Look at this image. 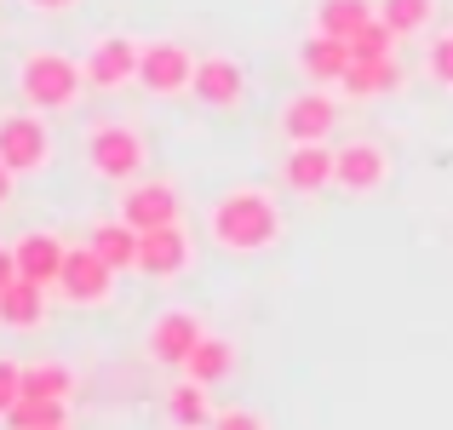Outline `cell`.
Instances as JSON below:
<instances>
[{
	"label": "cell",
	"instance_id": "1",
	"mask_svg": "<svg viewBox=\"0 0 453 430\" xmlns=\"http://www.w3.org/2000/svg\"><path fill=\"white\" fill-rule=\"evenodd\" d=\"M207 224H212V242L224 253H265L281 235V212L265 189H230V196H219Z\"/></svg>",
	"mask_w": 453,
	"mask_h": 430
},
{
	"label": "cell",
	"instance_id": "2",
	"mask_svg": "<svg viewBox=\"0 0 453 430\" xmlns=\"http://www.w3.org/2000/svg\"><path fill=\"white\" fill-rule=\"evenodd\" d=\"M18 92L29 110L41 115H58V110H75L81 92H87V69L75 64V58L52 52V46H41V52H29L18 64Z\"/></svg>",
	"mask_w": 453,
	"mask_h": 430
},
{
	"label": "cell",
	"instance_id": "3",
	"mask_svg": "<svg viewBox=\"0 0 453 430\" xmlns=\"http://www.w3.org/2000/svg\"><path fill=\"white\" fill-rule=\"evenodd\" d=\"M87 161H92V173L110 178V184H133V178L144 173V138L121 121H104V127L87 133Z\"/></svg>",
	"mask_w": 453,
	"mask_h": 430
},
{
	"label": "cell",
	"instance_id": "4",
	"mask_svg": "<svg viewBox=\"0 0 453 430\" xmlns=\"http://www.w3.org/2000/svg\"><path fill=\"white\" fill-rule=\"evenodd\" d=\"M138 58H144V46H138L133 35H104V41H92V52L81 58L87 87H98V92L133 87V81H138Z\"/></svg>",
	"mask_w": 453,
	"mask_h": 430
},
{
	"label": "cell",
	"instance_id": "5",
	"mask_svg": "<svg viewBox=\"0 0 453 430\" xmlns=\"http://www.w3.org/2000/svg\"><path fill=\"white\" fill-rule=\"evenodd\" d=\"M46 155H52V133H46L41 110L0 115V161H6L12 173H41Z\"/></svg>",
	"mask_w": 453,
	"mask_h": 430
},
{
	"label": "cell",
	"instance_id": "6",
	"mask_svg": "<svg viewBox=\"0 0 453 430\" xmlns=\"http://www.w3.org/2000/svg\"><path fill=\"white\" fill-rule=\"evenodd\" d=\"M138 81H144V92H155V98H178L196 81V58L178 41H150L144 58H138Z\"/></svg>",
	"mask_w": 453,
	"mask_h": 430
},
{
	"label": "cell",
	"instance_id": "7",
	"mask_svg": "<svg viewBox=\"0 0 453 430\" xmlns=\"http://www.w3.org/2000/svg\"><path fill=\"white\" fill-rule=\"evenodd\" d=\"M115 276H121V270H110L92 247H69L64 276H58V293H64L69 304H104V298L115 293Z\"/></svg>",
	"mask_w": 453,
	"mask_h": 430
},
{
	"label": "cell",
	"instance_id": "8",
	"mask_svg": "<svg viewBox=\"0 0 453 430\" xmlns=\"http://www.w3.org/2000/svg\"><path fill=\"white\" fill-rule=\"evenodd\" d=\"M115 219H127L138 235H144V230H166V224H178V189L173 184H155V178L127 184L121 189V212H115Z\"/></svg>",
	"mask_w": 453,
	"mask_h": 430
},
{
	"label": "cell",
	"instance_id": "9",
	"mask_svg": "<svg viewBox=\"0 0 453 430\" xmlns=\"http://www.w3.org/2000/svg\"><path fill=\"white\" fill-rule=\"evenodd\" d=\"M189 92H196L207 110H235L247 92V69L235 64V58L212 52V58H196V81H189Z\"/></svg>",
	"mask_w": 453,
	"mask_h": 430
},
{
	"label": "cell",
	"instance_id": "10",
	"mask_svg": "<svg viewBox=\"0 0 453 430\" xmlns=\"http://www.w3.org/2000/svg\"><path fill=\"white\" fill-rule=\"evenodd\" d=\"M201 339H207V327H201L196 310H166V316L150 327V356L161 367H184L189 350H196Z\"/></svg>",
	"mask_w": 453,
	"mask_h": 430
},
{
	"label": "cell",
	"instance_id": "11",
	"mask_svg": "<svg viewBox=\"0 0 453 430\" xmlns=\"http://www.w3.org/2000/svg\"><path fill=\"white\" fill-rule=\"evenodd\" d=\"M333 127H339V104L327 98V92H299V98L281 110V133H288L293 143H327Z\"/></svg>",
	"mask_w": 453,
	"mask_h": 430
},
{
	"label": "cell",
	"instance_id": "12",
	"mask_svg": "<svg viewBox=\"0 0 453 430\" xmlns=\"http://www.w3.org/2000/svg\"><path fill=\"white\" fill-rule=\"evenodd\" d=\"M333 155H339L333 184H339L344 196H373V189L390 178V161H385L379 143H344V150H333Z\"/></svg>",
	"mask_w": 453,
	"mask_h": 430
},
{
	"label": "cell",
	"instance_id": "13",
	"mask_svg": "<svg viewBox=\"0 0 453 430\" xmlns=\"http://www.w3.org/2000/svg\"><path fill=\"white\" fill-rule=\"evenodd\" d=\"M138 270H144L150 281H173L189 270V235L178 230V224H166V230H144L138 235Z\"/></svg>",
	"mask_w": 453,
	"mask_h": 430
},
{
	"label": "cell",
	"instance_id": "14",
	"mask_svg": "<svg viewBox=\"0 0 453 430\" xmlns=\"http://www.w3.org/2000/svg\"><path fill=\"white\" fill-rule=\"evenodd\" d=\"M350 64H356V52H350V41H339V35L316 29L299 46V69H304V81H316V87H339V81L350 75Z\"/></svg>",
	"mask_w": 453,
	"mask_h": 430
},
{
	"label": "cell",
	"instance_id": "15",
	"mask_svg": "<svg viewBox=\"0 0 453 430\" xmlns=\"http://www.w3.org/2000/svg\"><path fill=\"white\" fill-rule=\"evenodd\" d=\"M333 166H339V155H333L327 143H293L281 178H288L293 196H321V189L333 184Z\"/></svg>",
	"mask_w": 453,
	"mask_h": 430
},
{
	"label": "cell",
	"instance_id": "16",
	"mask_svg": "<svg viewBox=\"0 0 453 430\" xmlns=\"http://www.w3.org/2000/svg\"><path fill=\"white\" fill-rule=\"evenodd\" d=\"M18 276L23 281H41V287H58V276H64V258H69V247L58 242V235H46V230H29L18 247Z\"/></svg>",
	"mask_w": 453,
	"mask_h": 430
},
{
	"label": "cell",
	"instance_id": "17",
	"mask_svg": "<svg viewBox=\"0 0 453 430\" xmlns=\"http://www.w3.org/2000/svg\"><path fill=\"white\" fill-rule=\"evenodd\" d=\"M396 87H402L396 58H356V64H350V75L339 81V92H344V98H390Z\"/></svg>",
	"mask_w": 453,
	"mask_h": 430
},
{
	"label": "cell",
	"instance_id": "18",
	"mask_svg": "<svg viewBox=\"0 0 453 430\" xmlns=\"http://www.w3.org/2000/svg\"><path fill=\"white\" fill-rule=\"evenodd\" d=\"M46 321V287L41 281H12L6 293H0V327H12V333H29V327H41Z\"/></svg>",
	"mask_w": 453,
	"mask_h": 430
},
{
	"label": "cell",
	"instance_id": "19",
	"mask_svg": "<svg viewBox=\"0 0 453 430\" xmlns=\"http://www.w3.org/2000/svg\"><path fill=\"white\" fill-rule=\"evenodd\" d=\"M166 419L178 430H212V402H207V385H196V379H178L173 390H166Z\"/></svg>",
	"mask_w": 453,
	"mask_h": 430
},
{
	"label": "cell",
	"instance_id": "20",
	"mask_svg": "<svg viewBox=\"0 0 453 430\" xmlns=\"http://www.w3.org/2000/svg\"><path fill=\"white\" fill-rule=\"evenodd\" d=\"M87 247L104 258L110 270H138V230L127 219H110V224H98V230L87 235Z\"/></svg>",
	"mask_w": 453,
	"mask_h": 430
},
{
	"label": "cell",
	"instance_id": "21",
	"mask_svg": "<svg viewBox=\"0 0 453 430\" xmlns=\"http://www.w3.org/2000/svg\"><path fill=\"white\" fill-rule=\"evenodd\" d=\"M379 6L373 0H316V29L321 35H339V41H350L362 23H373Z\"/></svg>",
	"mask_w": 453,
	"mask_h": 430
},
{
	"label": "cell",
	"instance_id": "22",
	"mask_svg": "<svg viewBox=\"0 0 453 430\" xmlns=\"http://www.w3.org/2000/svg\"><path fill=\"white\" fill-rule=\"evenodd\" d=\"M230 367H235V350H230V339H219V333H207V339L189 350V362H184V379H196V385H219V379H230Z\"/></svg>",
	"mask_w": 453,
	"mask_h": 430
},
{
	"label": "cell",
	"instance_id": "23",
	"mask_svg": "<svg viewBox=\"0 0 453 430\" xmlns=\"http://www.w3.org/2000/svg\"><path fill=\"white\" fill-rule=\"evenodd\" d=\"M23 396L69 402V396H75V373H69L64 362H35V367H23Z\"/></svg>",
	"mask_w": 453,
	"mask_h": 430
},
{
	"label": "cell",
	"instance_id": "24",
	"mask_svg": "<svg viewBox=\"0 0 453 430\" xmlns=\"http://www.w3.org/2000/svg\"><path fill=\"white\" fill-rule=\"evenodd\" d=\"M379 18L396 35H419L436 23V0H379Z\"/></svg>",
	"mask_w": 453,
	"mask_h": 430
},
{
	"label": "cell",
	"instance_id": "25",
	"mask_svg": "<svg viewBox=\"0 0 453 430\" xmlns=\"http://www.w3.org/2000/svg\"><path fill=\"white\" fill-rule=\"evenodd\" d=\"M52 425H69V402H35V396H23L18 408L6 413V430H52Z\"/></svg>",
	"mask_w": 453,
	"mask_h": 430
},
{
	"label": "cell",
	"instance_id": "26",
	"mask_svg": "<svg viewBox=\"0 0 453 430\" xmlns=\"http://www.w3.org/2000/svg\"><path fill=\"white\" fill-rule=\"evenodd\" d=\"M396 41H402V35L390 29L385 18H373V23H362V29L350 35V52L356 58H396Z\"/></svg>",
	"mask_w": 453,
	"mask_h": 430
},
{
	"label": "cell",
	"instance_id": "27",
	"mask_svg": "<svg viewBox=\"0 0 453 430\" xmlns=\"http://www.w3.org/2000/svg\"><path fill=\"white\" fill-rule=\"evenodd\" d=\"M425 69H431L436 87H448V92H453V29H442V35L431 41V52H425Z\"/></svg>",
	"mask_w": 453,
	"mask_h": 430
},
{
	"label": "cell",
	"instance_id": "28",
	"mask_svg": "<svg viewBox=\"0 0 453 430\" xmlns=\"http://www.w3.org/2000/svg\"><path fill=\"white\" fill-rule=\"evenodd\" d=\"M23 402V367L18 362H0V419Z\"/></svg>",
	"mask_w": 453,
	"mask_h": 430
},
{
	"label": "cell",
	"instance_id": "29",
	"mask_svg": "<svg viewBox=\"0 0 453 430\" xmlns=\"http://www.w3.org/2000/svg\"><path fill=\"white\" fill-rule=\"evenodd\" d=\"M212 430H265V419H258L253 408H224L219 419H212Z\"/></svg>",
	"mask_w": 453,
	"mask_h": 430
},
{
	"label": "cell",
	"instance_id": "30",
	"mask_svg": "<svg viewBox=\"0 0 453 430\" xmlns=\"http://www.w3.org/2000/svg\"><path fill=\"white\" fill-rule=\"evenodd\" d=\"M12 281H18V253H12V247H0V293H6Z\"/></svg>",
	"mask_w": 453,
	"mask_h": 430
},
{
	"label": "cell",
	"instance_id": "31",
	"mask_svg": "<svg viewBox=\"0 0 453 430\" xmlns=\"http://www.w3.org/2000/svg\"><path fill=\"white\" fill-rule=\"evenodd\" d=\"M12 184H18V173H12V166L0 161V207H6V201H12Z\"/></svg>",
	"mask_w": 453,
	"mask_h": 430
},
{
	"label": "cell",
	"instance_id": "32",
	"mask_svg": "<svg viewBox=\"0 0 453 430\" xmlns=\"http://www.w3.org/2000/svg\"><path fill=\"white\" fill-rule=\"evenodd\" d=\"M23 6H29V12H69L75 0H23Z\"/></svg>",
	"mask_w": 453,
	"mask_h": 430
},
{
	"label": "cell",
	"instance_id": "33",
	"mask_svg": "<svg viewBox=\"0 0 453 430\" xmlns=\"http://www.w3.org/2000/svg\"><path fill=\"white\" fill-rule=\"evenodd\" d=\"M52 430H69V425H52Z\"/></svg>",
	"mask_w": 453,
	"mask_h": 430
}]
</instances>
